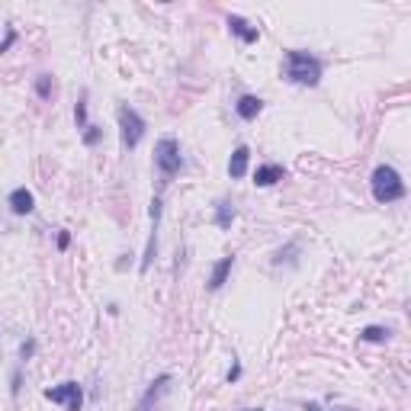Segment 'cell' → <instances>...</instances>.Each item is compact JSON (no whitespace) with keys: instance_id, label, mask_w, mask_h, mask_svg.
<instances>
[{"instance_id":"obj_1","label":"cell","mask_w":411,"mask_h":411,"mask_svg":"<svg viewBox=\"0 0 411 411\" xmlns=\"http://www.w3.org/2000/svg\"><path fill=\"white\" fill-rule=\"evenodd\" d=\"M286 77L292 84H302V87H318L321 81V61L315 55H308L302 48H286Z\"/></svg>"},{"instance_id":"obj_2","label":"cell","mask_w":411,"mask_h":411,"mask_svg":"<svg viewBox=\"0 0 411 411\" xmlns=\"http://www.w3.org/2000/svg\"><path fill=\"white\" fill-rule=\"evenodd\" d=\"M370 190H373L376 203H383V206L405 199V180H402V174H399L392 164H379V168L373 170V177H370Z\"/></svg>"},{"instance_id":"obj_3","label":"cell","mask_w":411,"mask_h":411,"mask_svg":"<svg viewBox=\"0 0 411 411\" xmlns=\"http://www.w3.org/2000/svg\"><path fill=\"white\" fill-rule=\"evenodd\" d=\"M154 164H158L164 183L180 174V168H183V154H180V141L174 139V135L158 139V145H154Z\"/></svg>"},{"instance_id":"obj_4","label":"cell","mask_w":411,"mask_h":411,"mask_svg":"<svg viewBox=\"0 0 411 411\" xmlns=\"http://www.w3.org/2000/svg\"><path fill=\"white\" fill-rule=\"evenodd\" d=\"M145 119H141L139 112L132 110L129 103H122L119 106V139H122V148H139V141L145 139Z\"/></svg>"},{"instance_id":"obj_5","label":"cell","mask_w":411,"mask_h":411,"mask_svg":"<svg viewBox=\"0 0 411 411\" xmlns=\"http://www.w3.org/2000/svg\"><path fill=\"white\" fill-rule=\"evenodd\" d=\"M42 395H46L52 405H65L68 411L84 408V389H81V383H58V385H52V389H46Z\"/></svg>"},{"instance_id":"obj_6","label":"cell","mask_w":411,"mask_h":411,"mask_svg":"<svg viewBox=\"0 0 411 411\" xmlns=\"http://www.w3.org/2000/svg\"><path fill=\"white\" fill-rule=\"evenodd\" d=\"M158 222H161V199L154 197L151 199V234H148V244H145V254H141V263H139L141 273H148L154 257H158Z\"/></svg>"},{"instance_id":"obj_7","label":"cell","mask_w":411,"mask_h":411,"mask_svg":"<svg viewBox=\"0 0 411 411\" xmlns=\"http://www.w3.org/2000/svg\"><path fill=\"white\" fill-rule=\"evenodd\" d=\"M248 164H251V148L248 145H238L232 151V158H228V177L232 180H241L248 174Z\"/></svg>"},{"instance_id":"obj_8","label":"cell","mask_w":411,"mask_h":411,"mask_svg":"<svg viewBox=\"0 0 411 411\" xmlns=\"http://www.w3.org/2000/svg\"><path fill=\"white\" fill-rule=\"evenodd\" d=\"M228 29H232V36H238L244 46H254L257 39H261V29L251 26L244 17H228Z\"/></svg>"},{"instance_id":"obj_9","label":"cell","mask_w":411,"mask_h":411,"mask_svg":"<svg viewBox=\"0 0 411 411\" xmlns=\"http://www.w3.org/2000/svg\"><path fill=\"white\" fill-rule=\"evenodd\" d=\"M286 177V168L283 164H261V168L254 170V183L257 187H273V183H280Z\"/></svg>"},{"instance_id":"obj_10","label":"cell","mask_w":411,"mask_h":411,"mask_svg":"<svg viewBox=\"0 0 411 411\" xmlns=\"http://www.w3.org/2000/svg\"><path fill=\"white\" fill-rule=\"evenodd\" d=\"M170 383H174V379H170L168 373H164V376H158V379H154V383L148 385V392L141 395L139 411H151V405H154V402H158V399H161V395L168 392V385H170Z\"/></svg>"},{"instance_id":"obj_11","label":"cell","mask_w":411,"mask_h":411,"mask_svg":"<svg viewBox=\"0 0 411 411\" xmlns=\"http://www.w3.org/2000/svg\"><path fill=\"white\" fill-rule=\"evenodd\" d=\"M261 110H263V100H261V97H254V94L238 97V103H234V112H238L244 122L257 119V116H261Z\"/></svg>"},{"instance_id":"obj_12","label":"cell","mask_w":411,"mask_h":411,"mask_svg":"<svg viewBox=\"0 0 411 411\" xmlns=\"http://www.w3.org/2000/svg\"><path fill=\"white\" fill-rule=\"evenodd\" d=\"M7 203H10V209H13L17 215H29L32 209H36V197H32L26 187H17V190H13Z\"/></svg>"},{"instance_id":"obj_13","label":"cell","mask_w":411,"mask_h":411,"mask_svg":"<svg viewBox=\"0 0 411 411\" xmlns=\"http://www.w3.org/2000/svg\"><path fill=\"white\" fill-rule=\"evenodd\" d=\"M234 267V254H228V257H222V261L212 267V273H209V290L219 292L225 286V280H228V273H232Z\"/></svg>"},{"instance_id":"obj_14","label":"cell","mask_w":411,"mask_h":411,"mask_svg":"<svg viewBox=\"0 0 411 411\" xmlns=\"http://www.w3.org/2000/svg\"><path fill=\"white\" fill-rule=\"evenodd\" d=\"M232 222H234L232 203H228V199H219V203H215V225L225 232V228H232Z\"/></svg>"},{"instance_id":"obj_15","label":"cell","mask_w":411,"mask_h":411,"mask_svg":"<svg viewBox=\"0 0 411 411\" xmlns=\"http://www.w3.org/2000/svg\"><path fill=\"white\" fill-rule=\"evenodd\" d=\"M389 328H383V325H366L363 331H360V341H366V344H383V341H389Z\"/></svg>"},{"instance_id":"obj_16","label":"cell","mask_w":411,"mask_h":411,"mask_svg":"<svg viewBox=\"0 0 411 411\" xmlns=\"http://www.w3.org/2000/svg\"><path fill=\"white\" fill-rule=\"evenodd\" d=\"M52 90H55V81H52V74H39L36 77V94L42 97V100H52Z\"/></svg>"},{"instance_id":"obj_17","label":"cell","mask_w":411,"mask_h":411,"mask_svg":"<svg viewBox=\"0 0 411 411\" xmlns=\"http://www.w3.org/2000/svg\"><path fill=\"white\" fill-rule=\"evenodd\" d=\"M74 122H77V129H87L90 122H87V94L81 97V103L74 106Z\"/></svg>"},{"instance_id":"obj_18","label":"cell","mask_w":411,"mask_h":411,"mask_svg":"<svg viewBox=\"0 0 411 411\" xmlns=\"http://www.w3.org/2000/svg\"><path fill=\"white\" fill-rule=\"evenodd\" d=\"M292 254H299V244H296V241H292L290 248H286V251H277V257H273V263H277V267H280L283 261H290V263H292Z\"/></svg>"},{"instance_id":"obj_19","label":"cell","mask_w":411,"mask_h":411,"mask_svg":"<svg viewBox=\"0 0 411 411\" xmlns=\"http://www.w3.org/2000/svg\"><path fill=\"white\" fill-rule=\"evenodd\" d=\"M100 139H103V129H100V126H87V129H84V145H97Z\"/></svg>"},{"instance_id":"obj_20","label":"cell","mask_w":411,"mask_h":411,"mask_svg":"<svg viewBox=\"0 0 411 411\" xmlns=\"http://www.w3.org/2000/svg\"><path fill=\"white\" fill-rule=\"evenodd\" d=\"M32 354H36V341H26V344L19 347V357H23V360H29Z\"/></svg>"},{"instance_id":"obj_21","label":"cell","mask_w":411,"mask_h":411,"mask_svg":"<svg viewBox=\"0 0 411 411\" xmlns=\"http://www.w3.org/2000/svg\"><path fill=\"white\" fill-rule=\"evenodd\" d=\"M13 42H17V32H13V29H7V39L0 42V55H3V52H7V48L13 46Z\"/></svg>"},{"instance_id":"obj_22","label":"cell","mask_w":411,"mask_h":411,"mask_svg":"<svg viewBox=\"0 0 411 411\" xmlns=\"http://www.w3.org/2000/svg\"><path fill=\"white\" fill-rule=\"evenodd\" d=\"M68 244H71V234L61 232V234H58V251H68Z\"/></svg>"},{"instance_id":"obj_23","label":"cell","mask_w":411,"mask_h":411,"mask_svg":"<svg viewBox=\"0 0 411 411\" xmlns=\"http://www.w3.org/2000/svg\"><path fill=\"white\" fill-rule=\"evenodd\" d=\"M238 376H241V366L234 363V366H232V370H228V383H234V379H238Z\"/></svg>"},{"instance_id":"obj_24","label":"cell","mask_w":411,"mask_h":411,"mask_svg":"<svg viewBox=\"0 0 411 411\" xmlns=\"http://www.w3.org/2000/svg\"><path fill=\"white\" fill-rule=\"evenodd\" d=\"M305 411H350V408H321V405H308Z\"/></svg>"},{"instance_id":"obj_25","label":"cell","mask_w":411,"mask_h":411,"mask_svg":"<svg viewBox=\"0 0 411 411\" xmlns=\"http://www.w3.org/2000/svg\"><path fill=\"white\" fill-rule=\"evenodd\" d=\"M10 392H13V395L19 392V370H17V373H13V385H10Z\"/></svg>"}]
</instances>
